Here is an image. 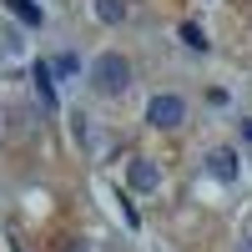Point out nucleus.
<instances>
[{
	"label": "nucleus",
	"mask_w": 252,
	"mask_h": 252,
	"mask_svg": "<svg viewBox=\"0 0 252 252\" xmlns=\"http://www.w3.org/2000/svg\"><path fill=\"white\" fill-rule=\"evenodd\" d=\"M91 86H96L101 96H121L126 86H131V61H126L121 51L96 56V66H91Z\"/></svg>",
	"instance_id": "f257e3e1"
},
{
	"label": "nucleus",
	"mask_w": 252,
	"mask_h": 252,
	"mask_svg": "<svg viewBox=\"0 0 252 252\" xmlns=\"http://www.w3.org/2000/svg\"><path fill=\"white\" fill-rule=\"evenodd\" d=\"M146 121L157 126V131H172V126L187 121V101L182 96H152V106H146Z\"/></svg>",
	"instance_id": "f03ea898"
},
{
	"label": "nucleus",
	"mask_w": 252,
	"mask_h": 252,
	"mask_svg": "<svg viewBox=\"0 0 252 252\" xmlns=\"http://www.w3.org/2000/svg\"><path fill=\"white\" fill-rule=\"evenodd\" d=\"M131 187H136V192H157V187H161V166L152 157H136L131 161Z\"/></svg>",
	"instance_id": "7ed1b4c3"
},
{
	"label": "nucleus",
	"mask_w": 252,
	"mask_h": 252,
	"mask_svg": "<svg viewBox=\"0 0 252 252\" xmlns=\"http://www.w3.org/2000/svg\"><path fill=\"white\" fill-rule=\"evenodd\" d=\"M207 166H212L217 182H237V152H227V146H217V152L207 157Z\"/></svg>",
	"instance_id": "20e7f679"
},
{
	"label": "nucleus",
	"mask_w": 252,
	"mask_h": 252,
	"mask_svg": "<svg viewBox=\"0 0 252 252\" xmlns=\"http://www.w3.org/2000/svg\"><path fill=\"white\" fill-rule=\"evenodd\" d=\"M5 10L20 20V26H40V20H46V10H40L35 0H5Z\"/></svg>",
	"instance_id": "39448f33"
},
{
	"label": "nucleus",
	"mask_w": 252,
	"mask_h": 252,
	"mask_svg": "<svg viewBox=\"0 0 252 252\" xmlns=\"http://www.w3.org/2000/svg\"><path fill=\"white\" fill-rule=\"evenodd\" d=\"M35 91H40V101H46V106H56V86H51V61H35Z\"/></svg>",
	"instance_id": "423d86ee"
},
{
	"label": "nucleus",
	"mask_w": 252,
	"mask_h": 252,
	"mask_svg": "<svg viewBox=\"0 0 252 252\" xmlns=\"http://www.w3.org/2000/svg\"><path fill=\"white\" fill-rule=\"evenodd\" d=\"M96 15L106 20V26H121L126 20V0H96Z\"/></svg>",
	"instance_id": "0eeeda50"
},
{
	"label": "nucleus",
	"mask_w": 252,
	"mask_h": 252,
	"mask_svg": "<svg viewBox=\"0 0 252 252\" xmlns=\"http://www.w3.org/2000/svg\"><path fill=\"white\" fill-rule=\"evenodd\" d=\"M182 40H187L192 51H207V35H202V26H197V20H182Z\"/></svg>",
	"instance_id": "6e6552de"
},
{
	"label": "nucleus",
	"mask_w": 252,
	"mask_h": 252,
	"mask_svg": "<svg viewBox=\"0 0 252 252\" xmlns=\"http://www.w3.org/2000/svg\"><path fill=\"white\" fill-rule=\"evenodd\" d=\"M242 141H252V116H247V121H242Z\"/></svg>",
	"instance_id": "1a4fd4ad"
},
{
	"label": "nucleus",
	"mask_w": 252,
	"mask_h": 252,
	"mask_svg": "<svg viewBox=\"0 0 252 252\" xmlns=\"http://www.w3.org/2000/svg\"><path fill=\"white\" fill-rule=\"evenodd\" d=\"M242 252H252V242H247V247H242Z\"/></svg>",
	"instance_id": "9d476101"
}]
</instances>
